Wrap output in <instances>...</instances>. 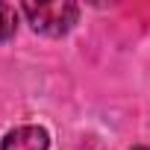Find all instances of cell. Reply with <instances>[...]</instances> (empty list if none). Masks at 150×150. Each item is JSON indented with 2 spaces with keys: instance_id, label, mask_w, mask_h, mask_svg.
<instances>
[{
  "instance_id": "obj_3",
  "label": "cell",
  "mask_w": 150,
  "mask_h": 150,
  "mask_svg": "<svg viewBox=\"0 0 150 150\" xmlns=\"http://www.w3.org/2000/svg\"><path fill=\"white\" fill-rule=\"evenodd\" d=\"M15 33H18V9L0 3V41H9Z\"/></svg>"
},
{
  "instance_id": "obj_1",
  "label": "cell",
  "mask_w": 150,
  "mask_h": 150,
  "mask_svg": "<svg viewBox=\"0 0 150 150\" xmlns=\"http://www.w3.org/2000/svg\"><path fill=\"white\" fill-rule=\"evenodd\" d=\"M21 12L27 15L30 27L41 35L59 38L65 33H71V27L80 18V6L68 3V0H53V3H24Z\"/></svg>"
},
{
  "instance_id": "obj_2",
  "label": "cell",
  "mask_w": 150,
  "mask_h": 150,
  "mask_svg": "<svg viewBox=\"0 0 150 150\" xmlns=\"http://www.w3.org/2000/svg\"><path fill=\"white\" fill-rule=\"evenodd\" d=\"M0 150H50V135L44 127L24 124V127H15L3 135Z\"/></svg>"
}]
</instances>
